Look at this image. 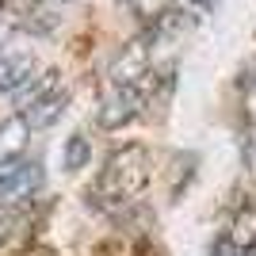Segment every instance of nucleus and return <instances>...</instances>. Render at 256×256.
I'll return each mask as SVG.
<instances>
[{"mask_svg":"<svg viewBox=\"0 0 256 256\" xmlns=\"http://www.w3.org/2000/svg\"><path fill=\"white\" fill-rule=\"evenodd\" d=\"M150 176H153L150 146L126 142L122 150H115L111 157H107V164L96 176V188H88L84 199H88V206H96V210L126 206V203H134V199L150 188Z\"/></svg>","mask_w":256,"mask_h":256,"instance_id":"1","label":"nucleus"},{"mask_svg":"<svg viewBox=\"0 0 256 256\" xmlns=\"http://www.w3.org/2000/svg\"><path fill=\"white\" fill-rule=\"evenodd\" d=\"M142 92L134 84H107L96 104V122L104 130H122L142 115Z\"/></svg>","mask_w":256,"mask_h":256,"instance_id":"2","label":"nucleus"},{"mask_svg":"<svg viewBox=\"0 0 256 256\" xmlns=\"http://www.w3.org/2000/svg\"><path fill=\"white\" fill-rule=\"evenodd\" d=\"M42 188V164L38 160H8L0 164V203H23Z\"/></svg>","mask_w":256,"mask_h":256,"instance_id":"3","label":"nucleus"},{"mask_svg":"<svg viewBox=\"0 0 256 256\" xmlns=\"http://www.w3.org/2000/svg\"><path fill=\"white\" fill-rule=\"evenodd\" d=\"M150 42H153L150 34H142V38L126 42L111 58V69H107L111 84H138L142 76L150 73Z\"/></svg>","mask_w":256,"mask_h":256,"instance_id":"4","label":"nucleus"},{"mask_svg":"<svg viewBox=\"0 0 256 256\" xmlns=\"http://www.w3.org/2000/svg\"><path fill=\"white\" fill-rule=\"evenodd\" d=\"M65 107H69V92L54 84L50 92H42L34 104L23 107V122H27L31 130H46V126H54V122L65 115Z\"/></svg>","mask_w":256,"mask_h":256,"instance_id":"5","label":"nucleus"},{"mask_svg":"<svg viewBox=\"0 0 256 256\" xmlns=\"http://www.w3.org/2000/svg\"><path fill=\"white\" fill-rule=\"evenodd\" d=\"M27 138H31V126L23 122V115H12L0 122V164L8 160H20L27 150Z\"/></svg>","mask_w":256,"mask_h":256,"instance_id":"6","label":"nucleus"},{"mask_svg":"<svg viewBox=\"0 0 256 256\" xmlns=\"http://www.w3.org/2000/svg\"><path fill=\"white\" fill-rule=\"evenodd\" d=\"M88 164H92V142L76 130V134H69L65 146H62V168L65 172H80V168H88Z\"/></svg>","mask_w":256,"mask_h":256,"instance_id":"7","label":"nucleus"},{"mask_svg":"<svg viewBox=\"0 0 256 256\" xmlns=\"http://www.w3.org/2000/svg\"><path fill=\"white\" fill-rule=\"evenodd\" d=\"M226 237L234 241L241 252H256V203L252 206H245V210L237 214V222H234V230H226Z\"/></svg>","mask_w":256,"mask_h":256,"instance_id":"8","label":"nucleus"},{"mask_svg":"<svg viewBox=\"0 0 256 256\" xmlns=\"http://www.w3.org/2000/svg\"><path fill=\"white\" fill-rule=\"evenodd\" d=\"M130 4H134V12L142 20H157V16H164L172 8V0H130Z\"/></svg>","mask_w":256,"mask_h":256,"instance_id":"9","label":"nucleus"},{"mask_svg":"<svg viewBox=\"0 0 256 256\" xmlns=\"http://www.w3.org/2000/svg\"><path fill=\"white\" fill-rule=\"evenodd\" d=\"M206 256H245V252H241V248H237L226 234H218V237L210 241V248H206Z\"/></svg>","mask_w":256,"mask_h":256,"instance_id":"10","label":"nucleus"},{"mask_svg":"<svg viewBox=\"0 0 256 256\" xmlns=\"http://www.w3.org/2000/svg\"><path fill=\"white\" fill-rule=\"evenodd\" d=\"M192 4H195V8H203V12H206V8H214V0H192Z\"/></svg>","mask_w":256,"mask_h":256,"instance_id":"11","label":"nucleus"},{"mask_svg":"<svg viewBox=\"0 0 256 256\" xmlns=\"http://www.w3.org/2000/svg\"><path fill=\"white\" fill-rule=\"evenodd\" d=\"M62 4H73V0H62Z\"/></svg>","mask_w":256,"mask_h":256,"instance_id":"12","label":"nucleus"},{"mask_svg":"<svg viewBox=\"0 0 256 256\" xmlns=\"http://www.w3.org/2000/svg\"><path fill=\"white\" fill-rule=\"evenodd\" d=\"M248 256H256V252H248Z\"/></svg>","mask_w":256,"mask_h":256,"instance_id":"13","label":"nucleus"}]
</instances>
